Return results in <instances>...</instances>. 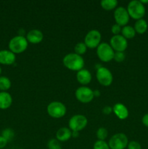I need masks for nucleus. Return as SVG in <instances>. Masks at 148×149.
<instances>
[{"mask_svg": "<svg viewBox=\"0 0 148 149\" xmlns=\"http://www.w3.org/2000/svg\"><path fill=\"white\" fill-rule=\"evenodd\" d=\"M133 29H134L136 33H139V34H143L147 30L148 24L146 20H144L143 18L140 19V20H136Z\"/></svg>", "mask_w": 148, "mask_h": 149, "instance_id": "19", "label": "nucleus"}, {"mask_svg": "<svg viewBox=\"0 0 148 149\" xmlns=\"http://www.w3.org/2000/svg\"><path fill=\"white\" fill-rule=\"evenodd\" d=\"M25 35L26 36V32L25 31V29H20L18 31V36H25Z\"/></svg>", "mask_w": 148, "mask_h": 149, "instance_id": "34", "label": "nucleus"}, {"mask_svg": "<svg viewBox=\"0 0 148 149\" xmlns=\"http://www.w3.org/2000/svg\"><path fill=\"white\" fill-rule=\"evenodd\" d=\"M93 149H110L107 143L104 141H97L94 144Z\"/></svg>", "mask_w": 148, "mask_h": 149, "instance_id": "27", "label": "nucleus"}, {"mask_svg": "<svg viewBox=\"0 0 148 149\" xmlns=\"http://www.w3.org/2000/svg\"><path fill=\"white\" fill-rule=\"evenodd\" d=\"M16 55L10 49L0 50V64L4 65H11L15 63Z\"/></svg>", "mask_w": 148, "mask_h": 149, "instance_id": "13", "label": "nucleus"}, {"mask_svg": "<svg viewBox=\"0 0 148 149\" xmlns=\"http://www.w3.org/2000/svg\"><path fill=\"white\" fill-rule=\"evenodd\" d=\"M100 91L98 90H94V97H100Z\"/></svg>", "mask_w": 148, "mask_h": 149, "instance_id": "36", "label": "nucleus"}, {"mask_svg": "<svg viewBox=\"0 0 148 149\" xmlns=\"http://www.w3.org/2000/svg\"><path fill=\"white\" fill-rule=\"evenodd\" d=\"M128 13L131 18L134 20H140L145 15V7L140 1L133 0L128 4L127 6Z\"/></svg>", "mask_w": 148, "mask_h": 149, "instance_id": "3", "label": "nucleus"}, {"mask_svg": "<svg viewBox=\"0 0 148 149\" xmlns=\"http://www.w3.org/2000/svg\"><path fill=\"white\" fill-rule=\"evenodd\" d=\"M79 137V132H76V131H73L72 132V138H77Z\"/></svg>", "mask_w": 148, "mask_h": 149, "instance_id": "35", "label": "nucleus"}, {"mask_svg": "<svg viewBox=\"0 0 148 149\" xmlns=\"http://www.w3.org/2000/svg\"><path fill=\"white\" fill-rule=\"evenodd\" d=\"M12 86L10 79L4 76H0V92H7Z\"/></svg>", "mask_w": 148, "mask_h": 149, "instance_id": "22", "label": "nucleus"}, {"mask_svg": "<svg viewBox=\"0 0 148 149\" xmlns=\"http://www.w3.org/2000/svg\"><path fill=\"white\" fill-rule=\"evenodd\" d=\"M17 149H23V148H17Z\"/></svg>", "mask_w": 148, "mask_h": 149, "instance_id": "39", "label": "nucleus"}, {"mask_svg": "<svg viewBox=\"0 0 148 149\" xmlns=\"http://www.w3.org/2000/svg\"><path fill=\"white\" fill-rule=\"evenodd\" d=\"M72 138V131L68 127H61L57 131L56 139L59 142H65Z\"/></svg>", "mask_w": 148, "mask_h": 149, "instance_id": "18", "label": "nucleus"}, {"mask_svg": "<svg viewBox=\"0 0 148 149\" xmlns=\"http://www.w3.org/2000/svg\"><path fill=\"white\" fill-rule=\"evenodd\" d=\"M142 122L145 127H148V113L144 115L142 119Z\"/></svg>", "mask_w": 148, "mask_h": 149, "instance_id": "33", "label": "nucleus"}, {"mask_svg": "<svg viewBox=\"0 0 148 149\" xmlns=\"http://www.w3.org/2000/svg\"><path fill=\"white\" fill-rule=\"evenodd\" d=\"M102 35L99 31L93 29L89 31L84 38V43L86 45L87 48L94 49L100 45Z\"/></svg>", "mask_w": 148, "mask_h": 149, "instance_id": "10", "label": "nucleus"}, {"mask_svg": "<svg viewBox=\"0 0 148 149\" xmlns=\"http://www.w3.org/2000/svg\"><path fill=\"white\" fill-rule=\"evenodd\" d=\"M113 112V108L110 106H105L102 109V113L105 115H109Z\"/></svg>", "mask_w": 148, "mask_h": 149, "instance_id": "32", "label": "nucleus"}, {"mask_svg": "<svg viewBox=\"0 0 148 149\" xmlns=\"http://www.w3.org/2000/svg\"><path fill=\"white\" fill-rule=\"evenodd\" d=\"M47 148V149H62L60 142L56 138H52L48 141Z\"/></svg>", "mask_w": 148, "mask_h": 149, "instance_id": "26", "label": "nucleus"}, {"mask_svg": "<svg viewBox=\"0 0 148 149\" xmlns=\"http://www.w3.org/2000/svg\"><path fill=\"white\" fill-rule=\"evenodd\" d=\"M87 50V47L85 45L84 42H79V43L76 44L74 47V51H75V53L78 54L79 55H82L84 54H85Z\"/></svg>", "mask_w": 148, "mask_h": 149, "instance_id": "23", "label": "nucleus"}, {"mask_svg": "<svg viewBox=\"0 0 148 149\" xmlns=\"http://www.w3.org/2000/svg\"><path fill=\"white\" fill-rule=\"evenodd\" d=\"M129 140L127 136L123 132L113 135L109 140L108 145L110 149H125L127 148Z\"/></svg>", "mask_w": 148, "mask_h": 149, "instance_id": "6", "label": "nucleus"}, {"mask_svg": "<svg viewBox=\"0 0 148 149\" xmlns=\"http://www.w3.org/2000/svg\"><path fill=\"white\" fill-rule=\"evenodd\" d=\"M12 97L8 92H0V109L6 110L12 106Z\"/></svg>", "mask_w": 148, "mask_h": 149, "instance_id": "17", "label": "nucleus"}, {"mask_svg": "<svg viewBox=\"0 0 148 149\" xmlns=\"http://www.w3.org/2000/svg\"><path fill=\"white\" fill-rule=\"evenodd\" d=\"M115 51L110 46V44L103 42L100 43L97 47V55L99 59L104 63H107L113 60Z\"/></svg>", "mask_w": 148, "mask_h": 149, "instance_id": "5", "label": "nucleus"}, {"mask_svg": "<svg viewBox=\"0 0 148 149\" xmlns=\"http://www.w3.org/2000/svg\"><path fill=\"white\" fill-rule=\"evenodd\" d=\"M110 45L115 52H124L128 47L127 39L122 35H113L110 39Z\"/></svg>", "mask_w": 148, "mask_h": 149, "instance_id": "11", "label": "nucleus"}, {"mask_svg": "<svg viewBox=\"0 0 148 149\" xmlns=\"http://www.w3.org/2000/svg\"><path fill=\"white\" fill-rule=\"evenodd\" d=\"M76 79L82 85H87L91 82L92 79V77L89 70L83 68L77 72L76 74Z\"/></svg>", "mask_w": 148, "mask_h": 149, "instance_id": "16", "label": "nucleus"}, {"mask_svg": "<svg viewBox=\"0 0 148 149\" xmlns=\"http://www.w3.org/2000/svg\"><path fill=\"white\" fill-rule=\"evenodd\" d=\"M62 63L65 67L71 71H77L83 69L84 67V60L82 56L75 53H69L65 55L62 59Z\"/></svg>", "mask_w": 148, "mask_h": 149, "instance_id": "1", "label": "nucleus"}, {"mask_svg": "<svg viewBox=\"0 0 148 149\" xmlns=\"http://www.w3.org/2000/svg\"><path fill=\"white\" fill-rule=\"evenodd\" d=\"M8 143V141L2 137L1 135H0V149H3L6 147V146Z\"/></svg>", "mask_w": 148, "mask_h": 149, "instance_id": "31", "label": "nucleus"}, {"mask_svg": "<svg viewBox=\"0 0 148 149\" xmlns=\"http://www.w3.org/2000/svg\"><path fill=\"white\" fill-rule=\"evenodd\" d=\"M1 136L4 137L8 142L12 141L15 137V132L10 128H6L1 132Z\"/></svg>", "mask_w": 148, "mask_h": 149, "instance_id": "24", "label": "nucleus"}, {"mask_svg": "<svg viewBox=\"0 0 148 149\" xmlns=\"http://www.w3.org/2000/svg\"><path fill=\"white\" fill-rule=\"evenodd\" d=\"M113 112L120 120H124L129 116V110L124 104L120 103H115L113 107Z\"/></svg>", "mask_w": 148, "mask_h": 149, "instance_id": "15", "label": "nucleus"}, {"mask_svg": "<svg viewBox=\"0 0 148 149\" xmlns=\"http://www.w3.org/2000/svg\"><path fill=\"white\" fill-rule=\"evenodd\" d=\"M114 19L116 24L119 25L120 26H127L128 23L129 22L130 16L126 8L121 6L117 7L114 12Z\"/></svg>", "mask_w": 148, "mask_h": 149, "instance_id": "12", "label": "nucleus"}, {"mask_svg": "<svg viewBox=\"0 0 148 149\" xmlns=\"http://www.w3.org/2000/svg\"><path fill=\"white\" fill-rule=\"evenodd\" d=\"M140 1H141V3H142V4H143L144 5H145V4H147L148 3V0H140Z\"/></svg>", "mask_w": 148, "mask_h": 149, "instance_id": "37", "label": "nucleus"}, {"mask_svg": "<svg viewBox=\"0 0 148 149\" xmlns=\"http://www.w3.org/2000/svg\"><path fill=\"white\" fill-rule=\"evenodd\" d=\"M87 124H88V119L84 115L75 114L70 119L68 126L69 129L72 132L73 131L80 132L86 127Z\"/></svg>", "mask_w": 148, "mask_h": 149, "instance_id": "7", "label": "nucleus"}, {"mask_svg": "<svg viewBox=\"0 0 148 149\" xmlns=\"http://www.w3.org/2000/svg\"><path fill=\"white\" fill-rule=\"evenodd\" d=\"M96 77L99 83L104 87L110 86L113 81V76L111 71L104 66H101L97 70Z\"/></svg>", "mask_w": 148, "mask_h": 149, "instance_id": "8", "label": "nucleus"}, {"mask_svg": "<svg viewBox=\"0 0 148 149\" xmlns=\"http://www.w3.org/2000/svg\"><path fill=\"white\" fill-rule=\"evenodd\" d=\"M28 46V42L26 36H21L18 35L12 38L8 44L9 49L15 55L23 53L27 49Z\"/></svg>", "mask_w": 148, "mask_h": 149, "instance_id": "2", "label": "nucleus"}, {"mask_svg": "<svg viewBox=\"0 0 148 149\" xmlns=\"http://www.w3.org/2000/svg\"><path fill=\"white\" fill-rule=\"evenodd\" d=\"M128 149H142L141 144L139 142L135 141H132L129 142V144L127 146Z\"/></svg>", "mask_w": 148, "mask_h": 149, "instance_id": "29", "label": "nucleus"}, {"mask_svg": "<svg viewBox=\"0 0 148 149\" xmlns=\"http://www.w3.org/2000/svg\"><path fill=\"white\" fill-rule=\"evenodd\" d=\"M118 4V2L117 0H102L100 1V5H101L102 8L107 11H110V10H113L117 8Z\"/></svg>", "mask_w": 148, "mask_h": 149, "instance_id": "20", "label": "nucleus"}, {"mask_svg": "<svg viewBox=\"0 0 148 149\" xmlns=\"http://www.w3.org/2000/svg\"><path fill=\"white\" fill-rule=\"evenodd\" d=\"M97 138L99 141H104L107 138L108 135V131L104 127H100L96 132Z\"/></svg>", "mask_w": 148, "mask_h": 149, "instance_id": "25", "label": "nucleus"}, {"mask_svg": "<svg viewBox=\"0 0 148 149\" xmlns=\"http://www.w3.org/2000/svg\"><path fill=\"white\" fill-rule=\"evenodd\" d=\"M26 38L28 43L36 45L42 42L44 39V34L41 31L38 29H32L26 33Z\"/></svg>", "mask_w": 148, "mask_h": 149, "instance_id": "14", "label": "nucleus"}, {"mask_svg": "<svg viewBox=\"0 0 148 149\" xmlns=\"http://www.w3.org/2000/svg\"><path fill=\"white\" fill-rule=\"evenodd\" d=\"M126 58V55H125L124 52H115L114 58L113 60L118 63H121Z\"/></svg>", "mask_w": 148, "mask_h": 149, "instance_id": "28", "label": "nucleus"}, {"mask_svg": "<svg viewBox=\"0 0 148 149\" xmlns=\"http://www.w3.org/2000/svg\"><path fill=\"white\" fill-rule=\"evenodd\" d=\"M75 95L81 103H89L94 99V90L86 86H81L75 90Z\"/></svg>", "mask_w": 148, "mask_h": 149, "instance_id": "9", "label": "nucleus"}, {"mask_svg": "<svg viewBox=\"0 0 148 149\" xmlns=\"http://www.w3.org/2000/svg\"><path fill=\"white\" fill-rule=\"evenodd\" d=\"M121 30H122L121 26H120L119 25L116 24V23H115L114 25H113V26H112V28H111L112 33H113L114 35L120 34V33H121Z\"/></svg>", "mask_w": 148, "mask_h": 149, "instance_id": "30", "label": "nucleus"}, {"mask_svg": "<svg viewBox=\"0 0 148 149\" xmlns=\"http://www.w3.org/2000/svg\"><path fill=\"white\" fill-rule=\"evenodd\" d=\"M46 111L49 116L54 119H60L63 117L67 112L66 106L59 101H53L49 103Z\"/></svg>", "mask_w": 148, "mask_h": 149, "instance_id": "4", "label": "nucleus"}, {"mask_svg": "<svg viewBox=\"0 0 148 149\" xmlns=\"http://www.w3.org/2000/svg\"><path fill=\"white\" fill-rule=\"evenodd\" d=\"M136 31H135L133 27L131 26H126L122 28L121 35L126 39H133L136 35Z\"/></svg>", "mask_w": 148, "mask_h": 149, "instance_id": "21", "label": "nucleus"}, {"mask_svg": "<svg viewBox=\"0 0 148 149\" xmlns=\"http://www.w3.org/2000/svg\"><path fill=\"white\" fill-rule=\"evenodd\" d=\"M1 65H0V76H1Z\"/></svg>", "mask_w": 148, "mask_h": 149, "instance_id": "38", "label": "nucleus"}]
</instances>
